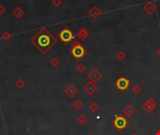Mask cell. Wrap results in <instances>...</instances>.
Returning a JSON list of instances; mask_svg holds the SVG:
<instances>
[{
	"mask_svg": "<svg viewBox=\"0 0 160 135\" xmlns=\"http://www.w3.org/2000/svg\"><path fill=\"white\" fill-rule=\"evenodd\" d=\"M30 42L41 54H47L56 43V38L46 27H41L34 36L30 38Z\"/></svg>",
	"mask_w": 160,
	"mask_h": 135,
	"instance_id": "1",
	"label": "cell"
},
{
	"mask_svg": "<svg viewBox=\"0 0 160 135\" xmlns=\"http://www.w3.org/2000/svg\"><path fill=\"white\" fill-rule=\"evenodd\" d=\"M69 53L75 59L79 60L85 56V55L87 54V51L85 48L82 45L81 42L78 41H75L71 44V47H70L69 49Z\"/></svg>",
	"mask_w": 160,
	"mask_h": 135,
	"instance_id": "2",
	"label": "cell"
},
{
	"mask_svg": "<svg viewBox=\"0 0 160 135\" xmlns=\"http://www.w3.org/2000/svg\"><path fill=\"white\" fill-rule=\"evenodd\" d=\"M129 121L125 115L122 114H115L112 119V126L118 131H123L128 127Z\"/></svg>",
	"mask_w": 160,
	"mask_h": 135,
	"instance_id": "3",
	"label": "cell"
},
{
	"mask_svg": "<svg viewBox=\"0 0 160 135\" xmlns=\"http://www.w3.org/2000/svg\"><path fill=\"white\" fill-rule=\"evenodd\" d=\"M57 38L64 43V44H68V43H70L75 40V35L72 32V30L70 29L68 26H66L58 32Z\"/></svg>",
	"mask_w": 160,
	"mask_h": 135,
	"instance_id": "4",
	"label": "cell"
},
{
	"mask_svg": "<svg viewBox=\"0 0 160 135\" xmlns=\"http://www.w3.org/2000/svg\"><path fill=\"white\" fill-rule=\"evenodd\" d=\"M158 106V103L157 101L154 99V98H148L146 100L144 101V102L142 103V111L147 114H153L154 111L156 110Z\"/></svg>",
	"mask_w": 160,
	"mask_h": 135,
	"instance_id": "5",
	"label": "cell"
},
{
	"mask_svg": "<svg viewBox=\"0 0 160 135\" xmlns=\"http://www.w3.org/2000/svg\"><path fill=\"white\" fill-rule=\"evenodd\" d=\"M130 84H131V82H130V80L128 78V77L121 75V76H119L118 78L116 79L115 83H114V85H115V87L118 90L125 91V90H128L129 88Z\"/></svg>",
	"mask_w": 160,
	"mask_h": 135,
	"instance_id": "6",
	"label": "cell"
},
{
	"mask_svg": "<svg viewBox=\"0 0 160 135\" xmlns=\"http://www.w3.org/2000/svg\"><path fill=\"white\" fill-rule=\"evenodd\" d=\"M103 77V73L99 70L96 69V68H93L92 70H90L87 73V78L89 81L94 82V83H97L98 81H100Z\"/></svg>",
	"mask_w": 160,
	"mask_h": 135,
	"instance_id": "7",
	"label": "cell"
},
{
	"mask_svg": "<svg viewBox=\"0 0 160 135\" xmlns=\"http://www.w3.org/2000/svg\"><path fill=\"white\" fill-rule=\"evenodd\" d=\"M83 90H84V92H85L87 95L93 96V95H95L97 92L98 86H97V85L96 83H94V82L88 81L87 83L83 85Z\"/></svg>",
	"mask_w": 160,
	"mask_h": 135,
	"instance_id": "8",
	"label": "cell"
},
{
	"mask_svg": "<svg viewBox=\"0 0 160 135\" xmlns=\"http://www.w3.org/2000/svg\"><path fill=\"white\" fill-rule=\"evenodd\" d=\"M142 9L147 15H153L157 9V6L153 1L149 0V1H147L146 3L142 5Z\"/></svg>",
	"mask_w": 160,
	"mask_h": 135,
	"instance_id": "9",
	"label": "cell"
},
{
	"mask_svg": "<svg viewBox=\"0 0 160 135\" xmlns=\"http://www.w3.org/2000/svg\"><path fill=\"white\" fill-rule=\"evenodd\" d=\"M121 112H122L121 114L125 115L126 118H130L136 114V109L132 104H126L125 106H124V107L122 108Z\"/></svg>",
	"mask_w": 160,
	"mask_h": 135,
	"instance_id": "10",
	"label": "cell"
},
{
	"mask_svg": "<svg viewBox=\"0 0 160 135\" xmlns=\"http://www.w3.org/2000/svg\"><path fill=\"white\" fill-rule=\"evenodd\" d=\"M64 92L68 98H74L79 93V88L74 84H68L64 89Z\"/></svg>",
	"mask_w": 160,
	"mask_h": 135,
	"instance_id": "11",
	"label": "cell"
},
{
	"mask_svg": "<svg viewBox=\"0 0 160 135\" xmlns=\"http://www.w3.org/2000/svg\"><path fill=\"white\" fill-rule=\"evenodd\" d=\"M101 13H102V11H101L100 8L98 6H97V5H93V6L91 7V9H89L88 15L90 16V18L93 19V20H96V19H97L101 15Z\"/></svg>",
	"mask_w": 160,
	"mask_h": 135,
	"instance_id": "12",
	"label": "cell"
},
{
	"mask_svg": "<svg viewBox=\"0 0 160 135\" xmlns=\"http://www.w3.org/2000/svg\"><path fill=\"white\" fill-rule=\"evenodd\" d=\"M84 106H85V104H84L83 102V100L82 99H74L72 101V103H71V107L73 110L75 111H81L82 109L84 108Z\"/></svg>",
	"mask_w": 160,
	"mask_h": 135,
	"instance_id": "13",
	"label": "cell"
},
{
	"mask_svg": "<svg viewBox=\"0 0 160 135\" xmlns=\"http://www.w3.org/2000/svg\"><path fill=\"white\" fill-rule=\"evenodd\" d=\"M77 37H78L82 41H85L86 38L89 37V32H88V30L86 29L85 27L82 26V27L78 30V32H77Z\"/></svg>",
	"mask_w": 160,
	"mask_h": 135,
	"instance_id": "14",
	"label": "cell"
},
{
	"mask_svg": "<svg viewBox=\"0 0 160 135\" xmlns=\"http://www.w3.org/2000/svg\"><path fill=\"white\" fill-rule=\"evenodd\" d=\"M88 120H89V118L87 117V114H84V113L79 114L78 117H77V122L81 125V126H84V125L88 122Z\"/></svg>",
	"mask_w": 160,
	"mask_h": 135,
	"instance_id": "15",
	"label": "cell"
},
{
	"mask_svg": "<svg viewBox=\"0 0 160 135\" xmlns=\"http://www.w3.org/2000/svg\"><path fill=\"white\" fill-rule=\"evenodd\" d=\"M12 15L16 19H21L23 15H25V11L21 7H16L12 11Z\"/></svg>",
	"mask_w": 160,
	"mask_h": 135,
	"instance_id": "16",
	"label": "cell"
},
{
	"mask_svg": "<svg viewBox=\"0 0 160 135\" xmlns=\"http://www.w3.org/2000/svg\"><path fill=\"white\" fill-rule=\"evenodd\" d=\"M88 110L93 114L97 113V111L99 110V103H98L97 101H91L88 105Z\"/></svg>",
	"mask_w": 160,
	"mask_h": 135,
	"instance_id": "17",
	"label": "cell"
},
{
	"mask_svg": "<svg viewBox=\"0 0 160 135\" xmlns=\"http://www.w3.org/2000/svg\"><path fill=\"white\" fill-rule=\"evenodd\" d=\"M142 87H140V85H138V84H134L132 86H131V92H132L134 95H139L142 93Z\"/></svg>",
	"mask_w": 160,
	"mask_h": 135,
	"instance_id": "18",
	"label": "cell"
},
{
	"mask_svg": "<svg viewBox=\"0 0 160 135\" xmlns=\"http://www.w3.org/2000/svg\"><path fill=\"white\" fill-rule=\"evenodd\" d=\"M125 51L123 50H119L118 52L116 53V55H115V57H116V59L118 60V61H124L125 59Z\"/></svg>",
	"mask_w": 160,
	"mask_h": 135,
	"instance_id": "19",
	"label": "cell"
},
{
	"mask_svg": "<svg viewBox=\"0 0 160 135\" xmlns=\"http://www.w3.org/2000/svg\"><path fill=\"white\" fill-rule=\"evenodd\" d=\"M86 70V66L82 64V63H79L77 66H76V71L78 73H83L84 71Z\"/></svg>",
	"mask_w": 160,
	"mask_h": 135,
	"instance_id": "20",
	"label": "cell"
},
{
	"mask_svg": "<svg viewBox=\"0 0 160 135\" xmlns=\"http://www.w3.org/2000/svg\"><path fill=\"white\" fill-rule=\"evenodd\" d=\"M15 85H16V87H17V88L22 89V88H23V87L25 86V81H23L22 78H20V79H18V80L16 81Z\"/></svg>",
	"mask_w": 160,
	"mask_h": 135,
	"instance_id": "21",
	"label": "cell"
},
{
	"mask_svg": "<svg viewBox=\"0 0 160 135\" xmlns=\"http://www.w3.org/2000/svg\"><path fill=\"white\" fill-rule=\"evenodd\" d=\"M59 64H60V59L58 58V57H55L54 56L50 61V65L51 67H57V66H59Z\"/></svg>",
	"mask_w": 160,
	"mask_h": 135,
	"instance_id": "22",
	"label": "cell"
},
{
	"mask_svg": "<svg viewBox=\"0 0 160 135\" xmlns=\"http://www.w3.org/2000/svg\"><path fill=\"white\" fill-rule=\"evenodd\" d=\"M11 32H8V31H5L3 34H2V35H1V38H2V40L3 41H8L9 40V38H11Z\"/></svg>",
	"mask_w": 160,
	"mask_h": 135,
	"instance_id": "23",
	"label": "cell"
},
{
	"mask_svg": "<svg viewBox=\"0 0 160 135\" xmlns=\"http://www.w3.org/2000/svg\"><path fill=\"white\" fill-rule=\"evenodd\" d=\"M63 1L62 0H51V5L55 8H59L60 6H62Z\"/></svg>",
	"mask_w": 160,
	"mask_h": 135,
	"instance_id": "24",
	"label": "cell"
},
{
	"mask_svg": "<svg viewBox=\"0 0 160 135\" xmlns=\"http://www.w3.org/2000/svg\"><path fill=\"white\" fill-rule=\"evenodd\" d=\"M5 11H6V8H5L2 4H0V15H1V14H4Z\"/></svg>",
	"mask_w": 160,
	"mask_h": 135,
	"instance_id": "25",
	"label": "cell"
},
{
	"mask_svg": "<svg viewBox=\"0 0 160 135\" xmlns=\"http://www.w3.org/2000/svg\"><path fill=\"white\" fill-rule=\"evenodd\" d=\"M156 55L158 57H160V47H159L158 49L156 50Z\"/></svg>",
	"mask_w": 160,
	"mask_h": 135,
	"instance_id": "26",
	"label": "cell"
},
{
	"mask_svg": "<svg viewBox=\"0 0 160 135\" xmlns=\"http://www.w3.org/2000/svg\"><path fill=\"white\" fill-rule=\"evenodd\" d=\"M154 135H160V129H157L156 132H154Z\"/></svg>",
	"mask_w": 160,
	"mask_h": 135,
	"instance_id": "27",
	"label": "cell"
},
{
	"mask_svg": "<svg viewBox=\"0 0 160 135\" xmlns=\"http://www.w3.org/2000/svg\"><path fill=\"white\" fill-rule=\"evenodd\" d=\"M129 135H140V134H139V133H137V132H134V131H133V132H130V133H129Z\"/></svg>",
	"mask_w": 160,
	"mask_h": 135,
	"instance_id": "28",
	"label": "cell"
},
{
	"mask_svg": "<svg viewBox=\"0 0 160 135\" xmlns=\"http://www.w3.org/2000/svg\"><path fill=\"white\" fill-rule=\"evenodd\" d=\"M87 135H95V134H93V133H89V134H87Z\"/></svg>",
	"mask_w": 160,
	"mask_h": 135,
	"instance_id": "29",
	"label": "cell"
},
{
	"mask_svg": "<svg viewBox=\"0 0 160 135\" xmlns=\"http://www.w3.org/2000/svg\"><path fill=\"white\" fill-rule=\"evenodd\" d=\"M0 64H1V62H0Z\"/></svg>",
	"mask_w": 160,
	"mask_h": 135,
	"instance_id": "30",
	"label": "cell"
}]
</instances>
